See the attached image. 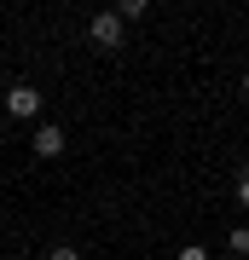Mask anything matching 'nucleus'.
Here are the masks:
<instances>
[{"label": "nucleus", "instance_id": "39448f33", "mask_svg": "<svg viewBox=\"0 0 249 260\" xmlns=\"http://www.w3.org/2000/svg\"><path fill=\"white\" fill-rule=\"evenodd\" d=\"M174 260H209V249H203V243H185V249H180Z\"/></svg>", "mask_w": 249, "mask_h": 260}, {"label": "nucleus", "instance_id": "0eeeda50", "mask_svg": "<svg viewBox=\"0 0 249 260\" xmlns=\"http://www.w3.org/2000/svg\"><path fill=\"white\" fill-rule=\"evenodd\" d=\"M46 260H81V254H75V249H70V243H58V249H52V254H46Z\"/></svg>", "mask_w": 249, "mask_h": 260}, {"label": "nucleus", "instance_id": "20e7f679", "mask_svg": "<svg viewBox=\"0 0 249 260\" xmlns=\"http://www.w3.org/2000/svg\"><path fill=\"white\" fill-rule=\"evenodd\" d=\"M226 243H232V254H249V225H238V232H232Z\"/></svg>", "mask_w": 249, "mask_h": 260}, {"label": "nucleus", "instance_id": "f257e3e1", "mask_svg": "<svg viewBox=\"0 0 249 260\" xmlns=\"http://www.w3.org/2000/svg\"><path fill=\"white\" fill-rule=\"evenodd\" d=\"M87 35H93V47H104V52H116V47H122V12H93V23H87Z\"/></svg>", "mask_w": 249, "mask_h": 260}, {"label": "nucleus", "instance_id": "7ed1b4c3", "mask_svg": "<svg viewBox=\"0 0 249 260\" xmlns=\"http://www.w3.org/2000/svg\"><path fill=\"white\" fill-rule=\"evenodd\" d=\"M29 145H35V156H64V127H58V121H41Z\"/></svg>", "mask_w": 249, "mask_h": 260}, {"label": "nucleus", "instance_id": "6e6552de", "mask_svg": "<svg viewBox=\"0 0 249 260\" xmlns=\"http://www.w3.org/2000/svg\"><path fill=\"white\" fill-rule=\"evenodd\" d=\"M243 93H249V75H243Z\"/></svg>", "mask_w": 249, "mask_h": 260}, {"label": "nucleus", "instance_id": "423d86ee", "mask_svg": "<svg viewBox=\"0 0 249 260\" xmlns=\"http://www.w3.org/2000/svg\"><path fill=\"white\" fill-rule=\"evenodd\" d=\"M232 197H238V203L249 208V168H243V174H238V185H232Z\"/></svg>", "mask_w": 249, "mask_h": 260}, {"label": "nucleus", "instance_id": "f03ea898", "mask_svg": "<svg viewBox=\"0 0 249 260\" xmlns=\"http://www.w3.org/2000/svg\"><path fill=\"white\" fill-rule=\"evenodd\" d=\"M6 110L18 116V121L41 116V93H35V87H29V81H18V87H12V93H6Z\"/></svg>", "mask_w": 249, "mask_h": 260}]
</instances>
